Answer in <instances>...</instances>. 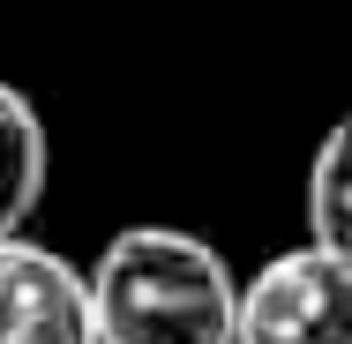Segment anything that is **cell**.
<instances>
[{"label":"cell","instance_id":"1","mask_svg":"<svg viewBox=\"0 0 352 344\" xmlns=\"http://www.w3.org/2000/svg\"><path fill=\"white\" fill-rule=\"evenodd\" d=\"M98 344H240V277L188 225H120L90 270Z\"/></svg>","mask_w":352,"mask_h":344},{"label":"cell","instance_id":"2","mask_svg":"<svg viewBox=\"0 0 352 344\" xmlns=\"http://www.w3.org/2000/svg\"><path fill=\"white\" fill-rule=\"evenodd\" d=\"M240 344H352V262L307 240L240 277Z\"/></svg>","mask_w":352,"mask_h":344},{"label":"cell","instance_id":"3","mask_svg":"<svg viewBox=\"0 0 352 344\" xmlns=\"http://www.w3.org/2000/svg\"><path fill=\"white\" fill-rule=\"evenodd\" d=\"M0 344H98L90 270H75L60 247L8 232L0 240Z\"/></svg>","mask_w":352,"mask_h":344},{"label":"cell","instance_id":"4","mask_svg":"<svg viewBox=\"0 0 352 344\" xmlns=\"http://www.w3.org/2000/svg\"><path fill=\"white\" fill-rule=\"evenodd\" d=\"M45 180H53V135H45L38 105L15 82H0V240L30 232V217L45 203Z\"/></svg>","mask_w":352,"mask_h":344},{"label":"cell","instance_id":"5","mask_svg":"<svg viewBox=\"0 0 352 344\" xmlns=\"http://www.w3.org/2000/svg\"><path fill=\"white\" fill-rule=\"evenodd\" d=\"M307 240L330 247L338 262H352V113L315 142V165H307Z\"/></svg>","mask_w":352,"mask_h":344}]
</instances>
